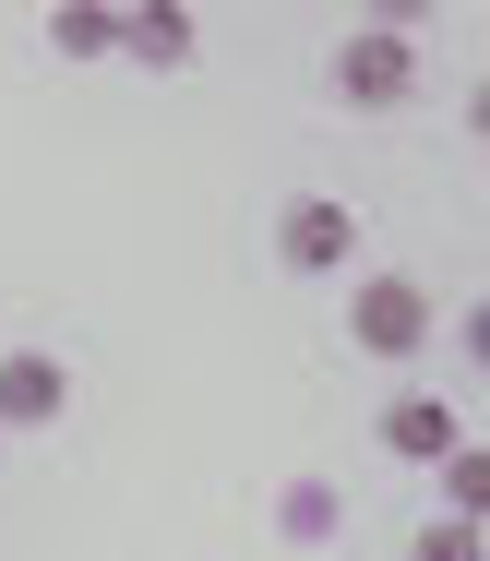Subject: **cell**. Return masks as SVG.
<instances>
[{"instance_id":"6da1fadb","label":"cell","mask_w":490,"mask_h":561,"mask_svg":"<svg viewBox=\"0 0 490 561\" xmlns=\"http://www.w3.org/2000/svg\"><path fill=\"white\" fill-rule=\"evenodd\" d=\"M431 335H443V311H431V287H419V275H395V263H383V275L347 287V346H360V358H431Z\"/></svg>"},{"instance_id":"7a4b0ae2","label":"cell","mask_w":490,"mask_h":561,"mask_svg":"<svg viewBox=\"0 0 490 561\" xmlns=\"http://www.w3.org/2000/svg\"><path fill=\"white\" fill-rule=\"evenodd\" d=\"M335 108H360V119H383V108H407L419 96V36L407 24H360V36H335Z\"/></svg>"},{"instance_id":"3957f363","label":"cell","mask_w":490,"mask_h":561,"mask_svg":"<svg viewBox=\"0 0 490 561\" xmlns=\"http://www.w3.org/2000/svg\"><path fill=\"white\" fill-rule=\"evenodd\" d=\"M275 263H287V275H347V263H360V216H347L335 192H299V204L275 216Z\"/></svg>"},{"instance_id":"277c9868","label":"cell","mask_w":490,"mask_h":561,"mask_svg":"<svg viewBox=\"0 0 490 561\" xmlns=\"http://www.w3.org/2000/svg\"><path fill=\"white\" fill-rule=\"evenodd\" d=\"M60 419H72V358L0 346V443H12V431H60Z\"/></svg>"},{"instance_id":"5b68a950","label":"cell","mask_w":490,"mask_h":561,"mask_svg":"<svg viewBox=\"0 0 490 561\" xmlns=\"http://www.w3.org/2000/svg\"><path fill=\"white\" fill-rule=\"evenodd\" d=\"M455 443H467V419H455V407H443L431 382H407V394L383 407V454H407V466H443Z\"/></svg>"},{"instance_id":"8992f818","label":"cell","mask_w":490,"mask_h":561,"mask_svg":"<svg viewBox=\"0 0 490 561\" xmlns=\"http://www.w3.org/2000/svg\"><path fill=\"white\" fill-rule=\"evenodd\" d=\"M192 48H204V24H192V12H168V0L121 12V60H132V72H180Z\"/></svg>"},{"instance_id":"52a82bcc","label":"cell","mask_w":490,"mask_h":561,"mask_svg":"<svg viewBox=\"0 0 490 561\" xmlns=\"http://www.w3.org/2000/svg\"><path fill=\"white\" fill-rule=\"evenodd\" d=\"M443 514L490 538V443H455V454H443Z\"/></svg>"},{"instance_id":"ba28073f","label":"cell","mask_w":490,"mask_h":561,"mask_svg":"<svg viewBox=\"0 0 490 561\" xmlns=\"http://www.w3.org/2000/svg\"><path fill=\"white\" fill-rule=\"evenodd\" d=\"M48 48H60V60H121V12H96V0L48 12Z\"/></svg>"},{"instance_id":"9c48e42d","label":"cell","mask_w":490,"mask_h":561,"mask_svg":"<svg viewBox=\"0 0 490 561\" xmlns=\"http://www.w3.org/2000/svg\"><path fill=\"white\" fill-rule=\"evenodd\" d=\"M275 526H287V538H299V550H323V538H335V526H347V502H335V490H323V478H299V490H287V502H275Z\"/></svg>"},{"instance_id":"30bf717a","label":"cell","mask_w":490,"mask_h":561,"mask_svg":"<svg viewBox=\"0 0 490 561\" xmlns=\"http://www.w3.org/2000/svg\"><path fill=\"white\" fill-rule=\"evenodd\" d=\"M407 561H490V538L479 526H455V514H443V526H419V550Z\"/></svg>"},{"instance_id":"8fae6325","label":"cell","mask_w":490,"mask_h":561,"mask_svg":"<svg viewBox=\"0 0 490 561\" xmlns=\"http://www.w3.org/2000/svg\"><path fill=\"white\" fill-rule=\"evenodd\" d=\"M455 346H467V358L490 370V299H467V311H455Z\"/></svg>"},{"instance_id":"7c38bea8","label":"cell","mask_w":490,"mask_h":561,"mask_svg":"<svg viewBox=\"0 0 490 561\" xmlns=\"http://www.w3.org/2000/svg\"><path fill=\"white\" fill-rule=\"evenodd\" d=\"M467 131H479V144H490V72H479V96H467Z\"/></svg>"},{"instance_id":"4fadbf2b","label":"cell","mask_w":490,"mask_h":561,"mask_svg":"<svg viewBox=\"0 0 490 561\" xmlns=\"http://www.w3.org/2000/svg\"><path fill=\"white\" fill-rule=\"evenodd\" d=\"M0 454H12V443H0Z\"/></svg>"}]
</instances>
